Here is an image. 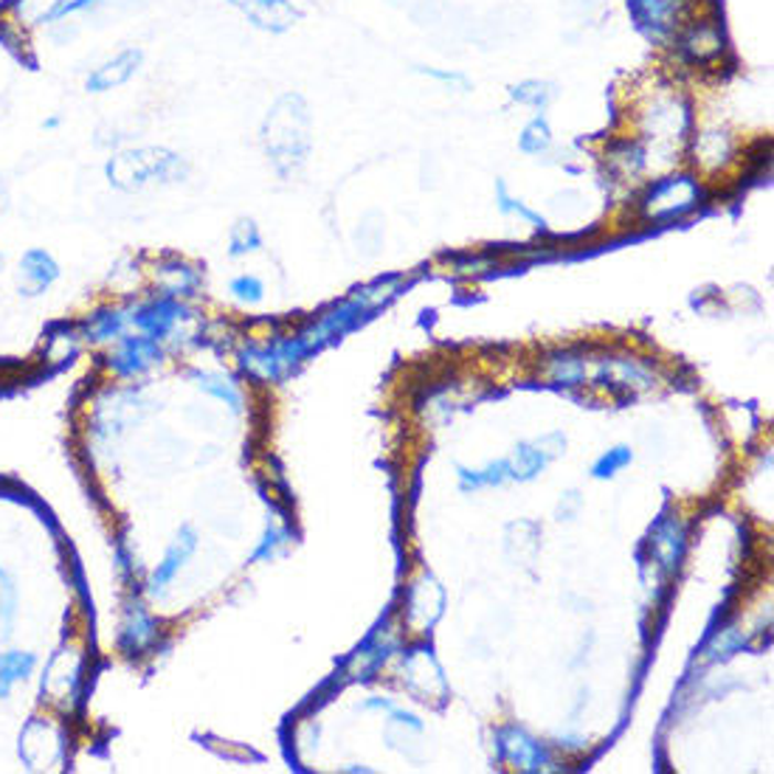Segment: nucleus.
<instances>
[{
	"mask_svg": "<svg viewBox=\"0 0 774 774\" xmlns=\"http://www.w3.org/2000/svg\"><path fill=\"white\" fill-rule=\"evenodd\" d=\"M7 206H9V192H7V183L0 181V215L7 212Z\"/></svg>",
	"mask_w": 774,
	"mask_h": 774,
	"instance_id": "obj_33",
	"label": "nucleus"
},
{
	"mask_svg": "<svg viewBox=\"0 0 774 774\" xmlns=\"http://www.w3.org/2000/svg\"><path fill=\"white\" fill-rule=\"evenodd\" d=\"M161 361H164L161 341L150 338L144 333H132V330L121 335L119 341H114L108 346V355H105V366L116 378H139Z\"/></svg>",
	"mask_w": 774,
	"mask_h": 774,
	"instance_id": "obj_10",
	"label": "nucleus"
},
{
	"mask_svg": "<svg viewBox=\"0 0 774 774\" xmlns=\"http://www.w3.org/2000/svg\"><path fill=\"white\" fill-rule=\"evenodd\" d=\"M101 7V0H51V7L37 18L34 29H54V25L71 23L74 18L94 14Z\"/></svg>",
	"mask_w": 774,
	"mask_h": 774,
	"instance_id": "obj_24",
	"label": "nucleus"
},
{
	"mask_svg": "<svg viewBox=\"0 0 774 774\" xmlns=\"http://www.w3.org/2000/svg\"><path fill=\"white\" fill-rule=\"evenodd\" d=\"M144 60L147 57L141 45H125V49L114 51V54L101 57L96 65H90L88 74L83 76V90L88 96H108L114 90H121L141 74Z\"/></svg>",
	"mask_w": 774,
	"mask_h": 774,
	"instance_id": "obj_9",
	"label": "nucleus"
},
{
	"mask_svg": "<svg viewBox=\"0 0 774 774\" xmlns=\"http://www.w3.org/2000/svg\"><path fill=\"white\" fill-rule=\"evenodd\" d=\"M63 279V265L49 248H25L18 259V271H14V288L23 299H40L45 297L54 284Z\"/></svg>",
	"mask_w": 774,
	"mask_h": 774,
	"instance_id": "obj_14",
	"label": "nucleus"
},
{
	"mask_svg": "<svg viewBox=\"0 0 774 774\" xmlns=\"http://www.w3.org/2000/svg\"><path fill=\"white\" fill-rule=\"evenodd\" d=\"M83 335L76 330V324H60V327L51 330L43 341V355L51 361V364H65V361L76 358L79 350H83Z\"/></svg>",
	"mask_w": 774,
	"mask_h": 774,
	"instance_id": "obj_22",
	"label": "nucleus"
},
{
	"mask_svg": "<svg viewBox=\"0 0 774 774\" xmlns=\"http://www.w3.org/2000/svg\"><path fill=\"white\" fill-rule=\"evenodd\" d=\"M667 49L674 54V63L690 71H718L730 54L721 20L705 12L690 14Z\"/></svg>",
	"mask_w": 774,
	"mask_h": 774,
	"instance_id": "obj_4",
	"label": "nucleus"
},
{
	"mask_svg": "<svg viewBox=\"0 0 774 774\" xmlns=\"http://www.w3.org/2000/svg\"><path fill=\"white\" fill-rule=\"evenodd\" d=\"M79 685H83V659L74 648H60L43 667L40 701L57 710H71L79 696Z\"/></svg>",
	"mask_w": 774,
	"mask_h": 774,
	"instance_id": "obj_8",
	"label": "nucleus"
},
{
	"mask_svg": "<svg viewBox=\"0 0 774 774\" xmlns=\"http://www.w3.org/2000/svg\"><path fill=\"white\" fill-rule=\"evenodd\" d=\"M555 144L552 121L547 119V114H533V119L522 127L518 132V150L524 155H547Z\"/></svg>",
	"mask_w": 774,
	"mask_h": 774,
	"instance_id": "obj_23",
	"label": "nucleus"
},
{
	"mask_svg": "<svg viewBox=\"0 0 774 774\" xmlns=\"http://www.w3.org/2000/svg\"><path fill=\"white\" fill-rule=\"evenodd\" d=\"M707 201V186L696 172H674L654 181L639 197V212L648 223L679 221Z\"/></svg>",
	"mask_w": 774,
	"mask_h": 774,
	"instance_id": "obj_5",
	"label": "nucleus"
},
{
	"mask_svg": "<svg viewBox=\"0 0 774 774\" xmlns=\"http://www.w3.org/2000/svg\"><path fill=\"white\" fill-rule=\"evenodd\" d=\"M158 639V623L152 617L147 605L141 600H130L121 611L119 634H116V645L125 656H144L147 651L155 645Z\"/></svg>",
	"mask_w": 774,
	"mask_h": 774,
	"instance_id": "obj_16",
	"label": "nucleus"
},
{
	"mask_svg": "<svg viewBox=\"0 0 774 774\" xmlns=\"http://www.w3.org/2000/svg\"><path fill=\"white\" fill-rule=\"evenodd\" d=\"M201 389L217 397V400H226L234 409H239V404H243V389L232 378H223V375H201Z\"/></svg>",
	"mask_w": 774,
	"mask_h": 774,
	"instance_id": "obj_28",
	"label": "nucleus"
},
{
	"mask_svg": "<svg viewBox=\"0 0 774 774\" xmlns=\"http://www.w3.org/2000/svg\"><path fill=\"white\" fill-rule=\"evenodd\" d=\"M60 125H63V119H60V116H49V119L43 121V130H57Z\"/></svg>",
	"mask_w": 774,
	"mask_h": 774,
	"instance_id": "obj_34",
	"label": "nucleus"
},
{
	"mask_svg": "<svg viewBox=\"0 0 774 774\" xmlns=\"http://www.w3.org/2000/svg\"><path fill=\"white\" fill-rule=\"evenodd\" d=\"M282 538L284 536H282V533H279V529H268V533H265V538H262V544H259L257 552H254V560L273 558V552H277L279 544H284Z\"/></svg>",
	"mask_w": 774,
	"mask_h": 774,
	"instance_id": "obj_32",
	"label": "nucleus"
},
{
	"mask_svg": "<svg viewBox=\"0 0 774 774\" xmlns=\"http://www.w3.org/2000/svg\"><path fill=\"white\" fill-rule=\"evenodd\" d=\"M147 273H150V284L155 293L183 299V302L201 297L203 284H206V273H203L201 265L186 257H175V254L158 257Z\"/></svg>",
	"mask_w": 774,
	"mask_h": 774,
	"instance_id": "obj_11",
	"label": "nucleus"
},
{
	"mask_svg": "<svg viewBox=\"0 0 774 774\" xmlns=\"http://www.w3.org/2000/svg\"><path fill=\"white\" fill-rule=\"evenodd\" d=\"M7 268V254H3V248H0V271Z\"/></svg>",
	"mask_w": 774,
	"mask_h": 774,
	"instance_id": "obj_35",
	"label": "nucleus"
},
{
	"mask_svg": "<svg viewBox=\"0 0 774 774\" xmlns=\"http://www.w3.org/2000/svg\"><path fill=\"white\" fill-rule=\"evenodd\" d=\"M76 330L83 335L85 344L90 346H110L119 341L121 335L130 333V313H127L125 302H101L90 308L88 313L79 315Z\"/></svg>",
	"mask_w": 774,
	"mask_h": 774,
	"instance_id": "obj_15",
	"label": "nucleus"
},
{
	"mask_svg": "<svg viewBox=\"0 0 774 774\" xmlns=\"http://www.w3.org/2000/svg\"><path fill=\"white\" fill-rule=\"evenodd\" d=\"M40 659L37 654L23 648H7L0 651V701L12 699V692L18 690L20 685L32 679L34 670H37Z\"/></svg>",
	"mask_w": 774,
	"mask_h": 774,
	"instance_id": "obj_19",
	"label": "nucleus"
},
{
	"mask_svg": "<svg viewBox=\"0 0 774 774\" xmlns=\"http://www.w3.org/2000/svg\"><path fill=\"white\" fill-rule=\"evenodd\" d=\"M631 462V451L628 448H614V451H609L605 456H600L598 465L592 467V473L598 479H609L614 476V473L620 471V467H625Z\"/></svg>",
	"mask_w": 774,
	"mask_h": 774,
	"instance_id": "obj_31",
	"label": "nucleus"
},
{
	"mask_svg": "<svg viewBox=\"0 0 774 774\" xmlns=\"http://www.w3.org/2000/svg\"><path fill=\"white\" fill-rule=\"evenodd\" d=\"M226 3L251 29L271 37H282L302 23V9L293 0H226Z\"/></svg>",
	"mask_w": 774,
	"mask_h": 774,
	"instance_id": "obj_13",
	"label": "nucleus"
},
{
	"mask_svg": "<svg viewBox=\"0 0 774 774\" xmlns=\"http://www.w3.org/2000/svg\"><path fill=\"white\" fill-rule=\"evenodd\" d=\"M547 465V456L541 451H533V448H518L516 460L510 462L513 467V479H533L536 473H541V467Z\"/></svg>",
	"mask_w": 774,
	"mask_h": 774,
	"instance_id": "obj_30",
	"label": "nucleus"
},
{
	"mask_svg": "<svg viewBox=\"0 0 774 774\" xmlns=\"http://www.w3.org/2000/svg\"><path fill=\"white\" fill-rule=\"evenodd\" d=\"M310 125L313 119H310V108L302 94L284 90L282 96H277L259 125V141L273 170L290 175L308 161L310 147H313Z\"/></svg>",
	"mask_w": 774,
	"mask_h": 774,
	"instance_id": "obj_1",
	"label": "nucleus"
},
{
	"mask_svg": "<svg viewBox=\"0 0 774 774\" xmlns=\"http://www.w3.org/2000/svg\"><path fill=\"white\" fill-rule=\"evenodd\" d=\"M195 549H197V533L192 527H183L181 533L175 536V541L166 547L161 563H158V567L150 572V578H147V585H144L147 594H150V598L164 594L166 589L172 585V580L181 574V569L190 563V558L195 555Z\"/></svg>",
	"mask_w": 774,
	"mask_h": 774,
	"instance_id": "obj_17",
	"label": "nucleus"
},
{
	"mask_svg": "<svg viewBox=\"0 0 774 774\" xmlns=\"http://www.w3.org/2000/svg\"><path fill=\"white\" fill-rule=\"evenodd\" d=\"M18 755L32 772L57 766L65 755V735L51 718H32L25 730H20Z\"/></svg>",
	"mask_w": 774,
	"mask_h": 774,
	"instance_id": "obj_12",
	"label": "nucleus"
},
{
	"mask_svg": "<svg viewBox=\"0 0 774 774\" xmlns=\"http://www.w3.org/2000/svg\"><path fill=\"white\" fill-rule=\"evenodd\" d=\"M643 96L634 105V119L639 136L636 139L648 144H676L687 141L690 132L696 130V105L685 88H679L670 79H654L648 88H639Z\"/></svg>",
	"mask_w": 774,
	"mask_h": 774,
	"instance_id": "obj_2",
	"label": "nucleus"
},
{
	"mask_svg": "<svg viewBox=\"0 0 774 774\" xmlns=\"http://www.w3.org/2000/svg\"><path fill=\"white\" fill-rule=\"evenodd\" d=\"M692 152H696V164H701L705 170L727 164L735 155V132L724 125L701 127L692 132Z\"/></svg>",
	"mask_w": 774,
	"mask_h": 774,
	"instance_id": "obj_18",
	"label": "nucleus"
},
{
	"mask_svg": "<svg viewBox=\"0 0 774 774\" xmlns=\"http://www.w3.org/2000/svg\"><path fill=\"white\" fill-rule=\"evenodd\" d=\"M190 166L170 147H121L105 161V181L119 192H141L186 178Z\"/></svg>",
	"mask_w": 774,
	"mask_h": 774,
	"instance_id": "obj_3",
	"label": "nucleus"
},
{
	"mask_svg": "<svg viewBox=\"0 0 774 774\" xmlns=\"http://www.w3.org/2000/svg\"><path fill=\"white\" fill-rule=\"evenodd\" d=\"M20 614V589L14 574L0 567V648L12 639Z\"/></svg>",
	"mask_w": 774,
	"mask_h": 774,
	"instance_id": "obj_21",
	"label": "nucleus"
},
{
	"mask_svg": "<svg viewBox=\"0 0 774 774\" xmlns=\"http://www.w3.org/2000/svg\"><path fill=\"white\" fill-rule=\"evenodd\" d=\"M228 293L237 304L243 308H257V304L265 302V282L257 277V273H237V277L228 282Z\"/></svg>",
	"mask_w": 774,
	"mask_h": 774,
	"instance_id": "obj_26",
	"label": "nucleus"
},
{
	"mask_svg": "<svg viewBox=\"0 0 774 774\" xmlns=\"http://www.w3.org/2000/svg\"><path fill=\"white\" fill-rule=\"evenodd\" d=\"M417 74L431 79V83H440L451 90H471V79H467L462 71L456 68H434V65H417Z\"/></svg>",
	"mask_w": 774,
	"mask_h": 774,
	"instance_id": "obj_29",
	"label": "nucleus"
},
{
	"mask_svg": "<svg viewBox=\"0 0 774 774\" xmlns=\"http://www.w3.org/2000/svg\"><path fill=\"white\" fill-rule=\"evenodd\" d=\"M625 7L639 34H645L659 49H667L681 23L699 12L696 0H625Z\"/></svg>",
	"mask_w": 774,
	"mask_h": 774,
	"instance_id": "obj_7",
	"label": "nucleus"
},
{
	"mask_svg": "<svg viewBox=\"0 0 774 774\" xmlns=\"http://www.w3.org/2000/svg\"><path fill=\"white\" fill-rule=\"evenodd\" d=\"M496 203H498V212L502 215H510V217H518V221H524V223H529L533 228H538V232H544L547 228V221H544L538 212H533V208L527 206V203H522V201H516V197L507 192V186H504L502 181L496 183Z\"/></svg>",
	"mask_w": 774,
	"mask_h": 774,
	"instance_id": "obj_27",
	"label": "nucleus"
},
{
	"mask_svg": "<svg viewBox=\"0 0 774 774\" xmlns=\"http://www.w3.org/2000/svg\"><path fill=\"white\" fill-rule=\"evenodd\" d=\"M558 94H560L558 85H555L552 79H541V76H527V79L510 85V90H507L513 105L536 110V114H547V108L558 99Z\"/></svg>",
	"mask_w": 774,
	"mask_h": 774,
	"instance_id": "obj_20",
	"label": "nucleus"
},
{
	"mask_svg": "<svg viewBox=\"0 0 774 774\" xmlns=\"http://www.w3.org/2000/svg\"><path fill=\"white\" fill-rule=\"evenodd\" d=\"M127 313H130L132 333H144L155 341H170L181 333L186 324L195 322V308L183 299L164 297V293H147V297L127 299Z\"/></svg>",
	"mask_w": 774,
	"mask_h": 774,
	"instance_id": "obj_6",
	"label": "nucleus"
},
{
	"mask_svg": "<svg viewBox=\"0 0 774 774\" xmlns=\"http://www.w3.org/2000/svg\"><path fill=\"white\" fill-rule=\"evenodd\" d=\"M262 248V232L251 217H239L232 228H228V257L243 259L248 254H257Z\"/></svg>",
	"mask_w": 774,
	"mask_h": 774,
	"instance_id": "obj_25",
	"label": "nucleus"
}]
</instances>
